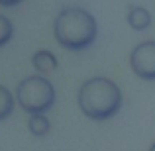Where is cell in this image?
I'll use <instances>...</instances> for the list:
<instances>
[{"mask_svg":"<svg viewBox=\"0 0 155 151\" xmlns=\"http://www.w3.org/2000/svg\"><path fill=\"white\" fill-rule=\"evenodd\" d=\"M53 34L63 49L84 51L96 41L98 26L94 16L84 8H63L53 22Z\"/></svg>","mask_w":155,"mask_h":151,"instance_id":"cell-1","label":"cell"},{"mask_svg":"<svg viewBox=\"0 0 155 151\" xmlns=\"http://www.w3.org/2000/svg\"><path fill=\"white\" fill-rule=\"evenodd\" d=\"M16 102L30 116L31 114H45L55 104V88L41 75L26 77L16 88Z\"/></svg>","mask_w":155,"mask_h":151,"instance_id":"cell-3","label":"cell"},{"mask_svg":"<svg viewBox=\"0 0 155 151\" xmlns=\"http://www.w3.org/2000/svg\"><path fill=\"white\" fill-rule=\"evenodd\" d=\"M28 128H30L31 136L43 137V136H47V133H49L51 124H49V120H47L45 114H31V116H30V122H28Z\"/></svg>","mask_w":155,"mask_h":151,"instance_id":"cell-7","label":"cell"},{"mask_svg":"<svg viewBox=\"0 0 155 151\" xmlns=\"http://www.w3.org/2000/svg\"><path fill=\"white\" fill-rule=\"evenodd\" d=\"M14 35V26L4 14H0V47H4Z\"/></svg>","mask_w":155,"mask_h":151,"instance_id":"cell-9","label":"cell"},{"mask_svg":"<svg viewBox=\"0 0 155 151\" xmlns=\"http://www.w3.org/2000/svg\"><path fill=\"white\" fill-rule=\"evenodd\" d=\"M24 0H0V6H6V8H10V6H18V4H22Z\"/></svg>","mask_w":155,"mask_h":151,"instance_id":"cell-10","label":"cell"},{"mask_svg":"<svg viewBox=\"0 0 155 151\" xmlns=\"http://www.w3.org/2000/svg\"><path fill=\"white\" fill-rule=\"evenodd\" d=\"M130 67L141 80H155V41H143L134 47Z\"/></svg>","mask_w":155,"mask_h":151,"instance_id":"cell-4","label":"cell"},{"mask_svg":"<svg viewBox=\"0 0 155 151\" xmlns=\"http://www.w3.org/2000/svg\"><path fill=\"white\" fill-rule=\"evenodd\" d=\"M128 24L132 30L136 31H143L151 26V14L141 6H132L128 12Z\"/></svg>","mask_w":155,"mask_h":151,"instance_id":"cell-5","label":"cell"},{"mask_svg":"<svg viewBox=\"0 0 155 151\" xmlns=\"http://www.w3.org/2000/svg\"><path fill=\"white\" fill-rule=\"evenodd\" d=\"M31 63H34L35 71L39 73H51L57 69V57L47 49H39L31 55Z\"/></svg>","mask_w":155,"mask_h":151,"instance_id":"cell-6","label":"cell"},{"mask_svg":"<svg viewBox=\"0 0 155 151\" xmlns=\"http://www.w3.org/2000/svg\"><path fill=\"white\" fill-rule=\"evenodd\" d=\"M14 106H16V98L12 96V92L6 87L0 84V122L6 120L14 112Z\"/></svg>","mask_w":155,"mask_h":151,"instance_id":"cell-8","label":"cell"},{"mask_svg":"<svg viewBox=\"0 0 155 151\" xmlns=\"http://www.w3.org/2000/svg\"><path fill=\"white\" fill-rule=\"evenodd\" d=\"M149 151H155V143H153V145H151V147H149Z\"/></svg>","mask_w":155,"mask_h":151,"instance_id":"cell-11","label":"cell"},{"mask_svg":"<svg viewBox=\"0 0 155 151\" xmlns=\"http://www.w3.org/2000/svg\"><path fill=\"white\" fill-rule=\"evenodd\" d=\"M122 90L106 77H92L79 88V108L91 120L104 122L114 118L122 108Z\"/></svg>","mask_w":155,"mask_h":151,"instance_id":"cell-2","label":"cell"}]
</instances>
